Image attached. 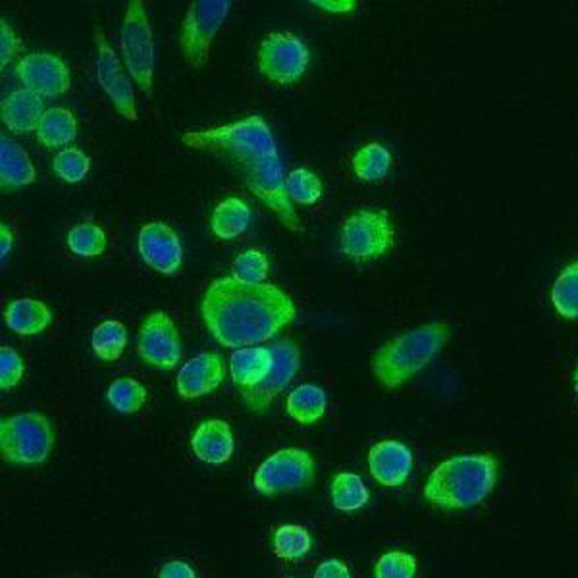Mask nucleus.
Listing matches in <instances>:
<instances>
[{
	"mask_svg": "<svg viewBox=\"0 0 578 578\" xmlns=\"http://www.w3.org/2000/svg\"><path fill=\"white\" fill-rule=\"evenodd\" d=\"M270 351H273L274 365L268 377L255 388L241 392V402L245 403L253 413H265L298 374L301 359H299L298 346L293 342L289 339L278 342L270 347Z\"/></svg>",
	"mask_w": 578,
	"mask_h": 578,
	"instance_id": "14",
	"label": "nucleus"
},
{
	"mask_svg": "<svg viewBox=\"0 0 578 578\" xmlns=\"http://www.w3.org/2000/svg\"><path fill=\"white\" fill-rule=\"evenodd\" d=\"M575 392H577L578 395V367L577 370H575Z\"/></svg>",
	"mask_w": 578,
	"mask_h": 578,
	"instance_id": "44",
	"label": "nucleus"
},
{
	"mask_svg": "<svg viewBox=\"0 0 578 578\" xmlns=\"http://www.w3.org/2000/svg\"><path fill=\"white\" fill-rule=\"evenodd\" d=\"M552 301L563 319H578V261L557 276L552 289Z\"/></svg>",
	"mask_w": 578,
	"mask_h": 578,
	"instance_id": "31",
	"label": "nucleus"
},
{
	"mask_svg": "<svg viewBox=\"0 0 578 578\" xmlns=\"http://www.w3.org/2000/svg\"><path fill=\"white\" fill-rule=\"evenodd\" d=\"M137 351L153 369L172 370L176 367L182 359V336L169 314L157 311L144 319Z\"/></svg>",
	"mask_w": 578,
	"mask_h": 578,
	"instance_id": "13",
	"label": "nucleus"
},
{
	"mask_svg": "<svg viewBox=\"0 0 578 578\" xmlns=\"http://www.w3.org/2000/svg\"><path fill=\"white\" fill-rule=\"evenodd\" d=\"M2 124L14 131L18 136H24L30 131H37L41 118L45 114V106L39 95H35L27 89H18L9 96H4L0 105Z\"/></svg>",
	"mask_w": 578,
	"mask_h": 578,
	"instance_id": "20",
	"label": "nucleus"
},
{
	"mask_svg": "<svg viewBox=\"0 0 578 578\" xmlns=\"http://www.w3.org/2000/svg\"><path fill=\"white\" fill-rule=\"evenodd\" d=\"M16 73L27 91L39 96H58L70 89V68L50 53H30L16 65Z\"/></svg>",
	"mask_w": 578,
	"mask_h": 578,
	"instance_id": "15",
	"label": "nucleus"
},
{
	"mask_svg": "<svg viewBox=\"0 0 578 578\" xmlns=\"http://www.w3.org/2000/svg\"><path fill=\"white\" fill-rule=\"evenodd\" d=\"M369 490L361 476L354 473H337L332 481V504L337 511H357L369 504Z\"/></svg>",
	"mask_w": 578,
	"mask_h": 578,
	"instance_id": "27",
	"label": "nucleus"
},
{
	"mask_svg": "<svg viewBox=\"0 0 578 578\" xmlns=\"http://www.w3.org/2000/svg\"><path fill=\"white\" fill-rule=\"evenodd\" d=\"M24 359L12 347H0V388L10 390L24 378Z\"/></svg>",
	"mask_w": 578,
	"mask_h": 578,
	"instance_id": "38",
	"label": "nucleus"
},
{
	"mask_svg": "<svg viewBox=\"0 0 578 578\" xmlns=\"http://www.w3.org/2000/svg\"><path fill=\"white\" fill-rule=\"evenodd\" d=\"M159 578H197V575L187 563L169 562L162 567Z\"/></svg>",
	"mask_w": 578,
	"mask_h": 578,
	"instance_id": "42",
	"label": "nucleus"
},
{
	"mask_svg": "<svg viewBox=\"0 0 578 578\" xmlns=\"http://www.w3.org/2000/svg\"><path fill=\"white\" fill-rule=\"evenodd\" d=\"M311 4L316 9L324 10V12H332V14H347V12H355L357 9L355 0H313Z\"/></svg>",
	"mask_w": 578,
	"mask_h": 578,
	"instance_id": "41",
	"label": "nucleus"
},
{
	"mask_svg": "<svg viewBox=\"0 0 578 578\" xmlns=\"http://www.w3.org/2000/svg\"><path fill=\"white\" fill-rule=\"evenodd\" d=\"M450 334V326L434 322L388 342L372 357L374 378L388 390L409 382L411 378L442 351Z\"/></svg>",
	"mask_w": 578,
	"mask_h": 578,
	"instance_id": "3",
	"label": "nucleus"
},
{
	"mask_svg": "<svg viewBox=\"0 0 578 578\" xmlns=\"http://www.w3.org/2000/svg\"><path fill=\"white\" fill-rule=\"evenodd\" d=\"M4 322L18 336H35L50 326L53 311L39 299H16L7 307Z\"/></svg>",
	"mask_w": 578,
	"mask_h": 578,
	"instance_id": "23",
	"label": "nucleus"
},
{
	"mask_svg": "<svg viewBox=\"0 0 578 578\" xmlns=\"http://www.w3.org/2000/svg\"><path fill=\"white\" fill-rule=\"evenodd\" d=\"M241 170H243L245 184L251 192L255 193L258 199L265 203L276 217L280 218L284 226L291 232H303L298 212L289 203L291 199H289L288 187H286V177L281 174L278 154L247 162L241 166Z\"/></svg>",
	"mask_w": 578,
	"mask_h": 578,
	"instance_id": "9",
	"label": "nucleus"
},
{
	"mask_svg": "<svg viewBox=\"0 0 578 578\" xmlns=\"http://www.w3.org/2000/svg\"><path fill=\"white\" fill-rule=\"evenodd\" d=\"M311 53L293 33H270L258 47V70L278 85L296 83L305 76Z\"/></svg>",
	"mask_w": 578,
	"mask_h": 578,
	"instance_id": "11",
	"label": "nucleus"
},
{
	"mask_svg": "<svg viewBox=\"0 0 578 578\" xmlns=\"http://www.w3.org/2000/svg\"><path fill=\"white\" fill-rule=\"evenodd\" d=\"M274 357L270 347H245L238 349L230 359V370L235 385L251 390L261 384L273 370Z\"/></svg>",
	"mask_w": 578,
	"mask_h": 578,
	"instance_id": "22",
	"label": "nucleus"
},
{
	"mask_svg": "<svg viewBox=\"0 0 578 578\" xmlns=\"http://www.w3.org/2000/svg\"><path fill=\"white\" fill-rule=\"evenodd\" d=\"M230 0H195L185 14L180 47L193 68H203L210 57L212 41L230 12Z\"/></svg>",
	"mask_w": 578,
	"mask_h": 578,
	"instance_id": "8",
	"label": "nucleus"
},
{
	"mask_svg": "<svg viewBox=\"0 0 578 578\" xmlns=\"http://www.w3.org/2000/svg\"><path fill=\"white\" fill-rule=\"evenodd\" d=\"M68 247L78 257H99L106 250L105 232L95 224H78L68 233Z\"/></svg>",
	"mask_w": 578,
	"mask_h": 578,
	"instance_id": "33",
	"label": "nucleus"
},
{
	"mask_svg": "<svg viewBox=\"0 0 578 578\" xmlns=\"http://www.w3.org/2000/svg\"><path fill=\"white\" fill-rule=\"evenodd\" d=\"M35 134H37L39 143L45 144L47 149L65 147V144L72 143L78 136V120L70 111L55 106V108L45 111Z\"/></svg>",
	"mask_w": 578,
	"mask_h": 578,
	"instance_id": "24",
	"label": "nucleus"
},
{
	"mask_svg": "<svg viewBox=\"0 0 578 578\" xmlns=\"http://www.w3.org/2000/svg\"><path fill=\"white\" fill-rule=\"evenodd\" d=\"M351 166H354L355 176L362 182H370V184L380 182L384 180L388 170L392 166V153L385 149L384 144H365L354 154Z\"/></svg>",
	"mask_w": 578,
	"mask_h": 578,
	"instance_id": "29",
	"label": "nucleus"
},
{
	"mask_svg": "<svg viewBox=\"0 0 578 578\" xmlns=\"http://www.w3.org/2000/svg\"><path fill=\"white\" fill-rule=\"evenodd\" d=\"M291 578H298V577H291Z\"/></svg>",
	"mask_w": 578,
	"mask_h": 578,
	"instance_id": "45",
	"label": "nucleus"
},
{
	"mask_svg": "<svg viewBox=\"0 0 578 578\" xmlns=\"http://www.w3.org/2000/svg\"><path fill=\"white\" fill-rule=\"evenodd\" d=\"M314 578H351V575L339 559H326L316 567Z\"/></svg>",
	"mask_w": 578,
	"mask_h": 578,
	"instance_id": "40",
	"label": "nucleus"
},
{
	"mask_svg": "<svg viewBox=\"0 0 578 578\" xmlns=\"http://www.w3.org/2000/svg\"><path fill=\"white\" fill-rule=\"evenodd\" d=\"M498 459L490 453L458 455L434 469L425 498L442 509H471L490 496L498 482Z\"/></svg>",
	"mask_w": 578,
	"mask_h": 578,
	"instance_id": "2",
	"label": "nucleus"
},
{
	"mask_svg": "<svg viewBox=\"0 0 578 578\" xmlns=\"http://www.w3.org/2000/svg\"><path fill=\"white\" fill-rule=\"evenodd\" d=\"M395 230L385 210H359L344 220L339 250L355 263L384 257L394 247Z\"/></svg>",
	"mask_w": 578,
	"mask_h": 578,
	"instance_id": "6",
	"label": "nucleus"
},
{
	"mask_svg": "<svg viewBox=\"0 0 578 578\" xmlns=\"http://www.w3.org/2000/svg\"><path fill=\"white\" fill-rule=\"evenodd\" d=\"M53 170L66 184H80L91 170V159L80 149L68 147L55 157Z\"/></svg>",
	"mask_w": 578,
	"mask_h": 578,
	"instance_id": "35",
	"label": "nucleus"
},
{
	"mask_svg": "<svg viewBox=\"0 0 578 578\" xmlns=\"http://www.w3.org/2000/svg\"><path fill=\"white\" fill-rule=\"evenodd\" d=\"M192 448L203 463L224 465L233 453L232 428L220 418L205 420L193 434Z\"/></svg>",
	"mask_w": 578,
	"mask_h": 578,
	"instance_id": "19",
	"label": "nucleus"
},
{
	"mask_svg": "<svg viewBox=\"0 0 578 578\" xmlns=\"http://www.w3.org/2000/svg\"><path fill=\"white\" fill-rule=\"evenodd\" d=\"M226 377L222 355L201 354L185 362L177 372V394L184 400H197L215 392Z\"/></svg>",
	"mask_w": 578,
	"mask_h": 578,
	"instance_id": "17",
	"label": "nucleus"
},
{
	"mask_svg": "<svg viewBox=\"0 0 578 578\" xmlns=\"http://www.w3.org/2000/svg\"><path fill=\"white\" fill-rule=\"evenodd\" d=\"M12 245H14V235L10 232L9 226H0V258H2V263H7Z\"/></svg>",
	"mask_w": 578,
	"mask_h": 578,
	"instance_id": "43",
	"label": "nucleus"
},
{
	"mask_svg": "<svg viewBox=\"0 0 578 578\" xmlns=\"http://www.w3.org/2000/svg\"><path fill=\"white\" fill-rule=\"evenodd\" d=\"M270 265L265 253L258 250H247L235 258L232 266V278L245 284H265Z\"/></svg>",
	"mask_w": 578,
	"mask_h": 578,
	"instance_id": "36",
	"label": "nucleus"
},
{
	"mask_svg": "<svg viewBox=\"0 0 578 578\" xmlns=\"http://www.w3.org/2000/svg\"><path fill=\"white\" fill-rule=\"evenodd\" d=\"M106 400L111 403V407L122 415H131L143 407L147 402V390L134 378H118L108 388Z\"/></svg>",
	"mask_w": 578,
	"mask_h": 578,
	"instance_id": "32",
	"label": "nucleus"
},
{
	"mask_svg": "<svg viewBox=\"0 0 578 578\" xmlns=\"http://www.w3.org/2000/svg\"><path fill=\"white\" fill-rule=\"evenodd\" d=\"M314 459L311 453L288 448L265 459L255 473V490L261 496H276L281 492L307 488L314 481Z\"/></svg>",
	"mask_w": 578,
	"mask_h": 578,
	"instance_id": "10",
	"label": "nucleus"
},
{
	"mask_svg": "<svg viewBox=\"0 0 578 578\" xmlns=\"http://www.w3.org/2000/svg\"><path fill=\"white\" fill-rule=\"evenodd\" d=\"M139 255L159 274H176L184 261V250L177 233L164 222H149L139 230Z\"/></svg>",
	"mask_w": 578,
	"mask_h": 578,
	"instance_id": "16",
	"label": "nucleus"
},
{
	"mask_svg": "<svg viewBox=\"0 0 578 578\" xmlns=\"http://www.w3.org/2000/svg\"><path fill=\"white\" fill-rule=\"evenodd\" d=\"M417 559L407 552H388L378 559L374 578H415Z\"/></svg>",
	"mask_w": 578,
	"mask_h": 578,
	"instance_id": "37",
	"label": "nucleus"
},
{
	"mask_svg": "<svg viewBox=\"0 0 578 578\" xmlns=\"http://www.w3.org/2000/svg\"><path fill=\"white\" fill-rule=\"evenodd\" d=\"M289 417L301 425H314L326 413V394L314 384H303L289 394L286 402Z\"/></svg>",
	"mask_w": 578,
	"mask_h": 578,
	"instance_id": "26",
	"label": "nucleus"
},
{
	"mask_svg": "<svg viewBox=\"0 0 578 578\" xmlns=\"http://www.w3.org/2000/svg\"><path fill=\"white\" fill-rule=\"evenodd\" d=\"M201 313L218 344L251 347L280 334L293 322L298 309L274 284H245L224 276L210 284Z\"/></svg>",
	"mask_w": 578,
	"mask_h": 578,
	"instance_id": "1",
	"label": "nucleus"
},
{
	"mask_svg": "<svg viewBox=\"0 0 578 578\" xmlns=\"http://www.w3.org/2000/svg\"><path fill=\"white\" fill-rule=\"evenodd\" d=\"M251 209L247 203L241 201L238 197H230L218 205L212 218L210 228L220 240H233L250 228Z\"/></svg>",
	"mask_w": 578,
	"mask_h": 578,
	"instance_id": "25",
	"label": "nucleus"
},
{
	"mask_svg": "<svg viewBox=\"0 0 578 578\" xmlns=\"http://www.w3.org/2000/svg\"><path fill=\"white\" fill-rule=\"evenodd\" d=\"M22 48V41L18 37L14 30L7 24V20L0 22V65L2 68L9 66L10 60L16 57Z\"/></svg>",
	"mask_w": 578,
	"mask_h": 578,
	"instance_id": "39",
	"label": "nucleus"
},
{
	"mask_svg": "<svg viewBox=\"0 0 578 578\" xmlns=\"http://www.w3.org/2000/svg\"><path fill=\"white\" fill-rule=\"evenodd\" d=\"M369 469L372 478L385 488H400L413 471V453L402 442L384 440L369 451Z\"/></svg>",
	"mask_w": 578,
	"mask_h": 578,
	"instance_id": "18",
	"label": "nucleus"
},
{
	"mask_svg": "<svg viewBox=\"0 0 578 578\" xmlns=\"http://www.w3.org/2000/svg\"><path fill=\"white\" fill-rule=\"evenodd\" d=\"M53 446V426L41 413H22L0 423V453L7 463L41 465L47 461Z\"/></svg>",
	"mask_w": 578,
	"mask_h": 578,
	"instance_id": "5",
	"label": "nucleus"
},
{
	"mask_svg": "<svg viewBox=\"0 0 578 578\" xmlns=\"http://www.w3.org/2000/svg\"><path fill=\"white\" fill-rule=\"evenodd\" d=\"M313 547L311 534L299 524H284L274 532V554L286 562H298Z\"/></svg>",
	"mask_w": 578,
	"mask_h": 578,
	"instance_id": "30",
	"label": "nucleus"
},
{
	"mask_svg": "<svg viewBox=\"0 0 578 578\" xmlns=\"http://www.w3.org/2000/svg\"><path fill=\"white\" fill-rule=\"evenodd\" d=\"M122 55L131 80L143 95L153 93L154 41L153 30L141 0H131L122 24Z\"/></svg>",
	"mask_w": 578,
	"mask_h": 578,
	"instance_id": "7",
	"label": "nucleus"
},
{
	"mask_svg": "<svg viewBox=\"0 0 578 578\" xmlns=\"http://www.w3.org/2000/svg\"><path fill=\"white\" fill-rule=\"evenodd\" d=\"M182 143L197 151L226 154L232 161L240 162V166L278 154L273 131L261 116H250L222 128L185 131Z\"/></svg>",
	"mask_w": 578,
	"mask_h": 578,
	"instance_id": "4",
	"label": "nucleus"
},
{
	"mask_svg": "<svg viewBox=\"0 0 578 578\" xmlns=\"http://www.w3.org/2000/svg\"><path fill=\"white\" fill-rule=\"evenodd\" d=\"M286 187L291 201L299 205H314L322 197L321 177L307 169L293 170L286 177Z\"/></svg>",
	"mask_w": 578,
	"mask_h": 578,
	"instance_id": "34",
	"label": "nucleus"
},
{
	"mask_svg": "<svg viewBox=\"0 0 578 578\" xmlns=\"http://www.w3.org/2000/svg\"><path fill=\"white\" fill-rule=\"evenodd\" d=\"M91 346L99 359L118 361L128 346V330L118 321H106L93 330Z\"/></svg>",
	"mask_w": 578,
	"mask_h": 578,
	"instance_id": "28",
	"label": "nucleus"
},
{
	"mask_svg": "<svg viewBox=\"0 0 578 578\" xmlns=\"http://www.w3.org/2000/svg\"><path fill=\"white\" fill-rule=\"evenodd\" d=\"M96 78L101 88L105 89L106 95L113 101L116 113L124 116L126 120L136 122L137 105L134 95V85L129 80L128 70L122 68L120 58L116 57L114 48L106 39L105 32L96 27Z\"/></svg>",
	"mask_w": 578,
	"mask_h": 578,
	"instance_id": "12",
	"label": "nucleus"
},
{
	"mask_svg": "<svg viewBox=\"0 0 578 578\" xmlns=\"http://www.w3.org/2000/svg\"><path fill=\"white\" fill-rule=\"evenodd\" d=\"M32 159L22 144L7 136L0 137V185L4 192H12L35 182Z\"/></svg>",
	"mask_w": 578,
	"mask_h": 578,
	"instance_id": "21",
	"label": "nucleus"
}]
</instances>
